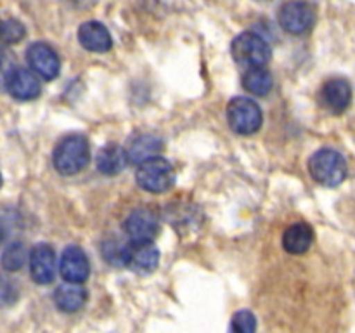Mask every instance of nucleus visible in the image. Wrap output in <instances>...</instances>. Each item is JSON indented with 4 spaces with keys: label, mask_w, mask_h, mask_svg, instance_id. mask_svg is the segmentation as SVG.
<instances>
[{
    "label": "nucleus",
    "mask_w": 355,
    "mask_h": 333,
    "mask_svg": "<svg viewBox=\"0 0 355 333\" xmlns=\"http://www.w3.org/2000/svg\"><path fill=\"white\" fill-rule=\"evenodd\" d=\"M90 160V146L87 137L80 134L61 139L54 148L52 162L62 176H75L87 166Z\"/></svg>",
    "instance_id": "f257e3e1"
},
{
    "label": "nucleus",
    "mask_w": 355,
    "mask_h": 333,
    "mask_svg": "<svg viewBox=\"0 0 355 333\" xmlns=\"http://www.w3.org/2000/svg\"><path fill=\"white\" fill-rule=\"evenodd\" d=\"M309 172L319 184L328 187L340 186L347 177V162L335 149H319L309 160Z\"/></svg>",
    "instance_id": "f03ea898"
},
{
    "label": "nucleus",
    "mask_w": 355,
    "mask_h": 333,
    "mask_svg": "<svg viewBox=\"0 0 355 333\" xmlns=\"http://www.w3.org/2000/svg\"><path fill=\"white\" fill-rule=\"evenodd\" d=\"M231 49L236 62L246 66L248 69L266 66L270 61V56H272L269 44L260 35L252 33V31H245V33L238 35L232 40Z\"/></svg>",
    "instance_id": "7ed1b4c3"
},
{
    "label": "nucleus",
    "mask_w": 355,
    "mask_h": 333,
    "mask_svg": "<svg viewBox=\"0 0 355 333\" xmlns=\"http://www.w3.org/2000/svg\"><path fill=\"white\" fill-rule=\"evenodd\" d=\"M135 179H137L139 187L149 193H163L168 191L175 182V172L170 162L165 158H155L148 160V162L141 163L135 172Z\"/></svg>",
    "instance_id": "20e7f679"
},
{
    "label": "nucleus",
    "mask_w": 355,
    "mask_h": 333,
    "mask_svg": "<svg viewBox=\"0 0 355 333\" xmlns=\"http://www.w3.org/2000/svg\"><path fill=\"white\" fill-rule=\"evenodd\" d=\"M227 121L236 134H255L262 125V110L250 97H234L227 106Z\"/></svg>",
    "instance_id": "39448f33"
},
{
    "label": "nucleus",
    "mask_w": 355,
    "mask_h": 333,
    "mask_svg": "<svg viewBox=\"0 0 355 333\" xmlns=\"http://www.w3.org/2000/svg\"><path fill=\"white\" fill-rule=\"evenodd\" d=\"M123 228L134 245H148L158 234L159 219L149 208H135L127 217Z\"/></svg>",
    "instance_id": "423d86ee"
},
{
    "label": "nucleus",
    "mask_w": 355,
    "mask_h": 333,
    "mask_svg": "<svg viewBox=\"0 0 355 333\" xmlns=\"http://www.w3.org/2000/svg\"><path fill=\"white\" fill-rule=\"evenodd\" d=\"M3 87L7 92L19 101H31L40 96V80L30 69L21 66H10L3 71Z\"/></svg>",
    "instance_id": "0eeeda50"
},
{
    "label": "nucleus",
    "mask_w": 355,
    "mask_h": 333,
    "mask_svg": "<svg viewBox=\"0 0 355 333\" xmlns=\"http://www.w3.org/2000/svg\"><path fill=\"white\" fill-rule=\"evenodd\" d=\"M315 12L311 3L304 0H293L281 7L279 24L281 28L293 35H302L314 26Z\"/></svg>",
    "instance_id": "6e6552de"
},
{
    "label": "nucleus",
    "mask_w": 355,
    "mask_h": 333,
    "mask_svg": "<svg viewBox=\"0 0 355 333\" xmlns=\"http://www.w3.org/2000/svg\"><path fill=\"white\" fill-rule=\"evenodd\" d=\"M26 59L30 68L42 78L54 80L59 75L61 62L58 52L45 42H33L26 49Z\"/></svg>",
    "instance_id": "1a4fd4ad"
},
{
    "label": "nucleus",
    "mask_w": 355,
    "mask_h": 333,
    "mask_svg": "<svg viewBox=\"0 0 355 333\" xmlns=\"http://www.w3.org/2000/svg\"><path fill=\"white\" fill-rule=\"evenodd\" d=\"M319 101L331 113H343L352 103V87L345 78H331L324 82L319 92Z\"/></svg>",
    "instance_id": "9d476101"
},
{
    "label": "nucleus",
    "mask_w": 355,
    "mask_h": 333,
    "mask_svg": "<svg viewBox=\"0 0 355 333\" xmlns=\"http://www.w3.org/2000/svg\"><path fill=\"white\" fill-rule=\"evenodd\" d=\"M30 274L35 283L49 284L55 276V253L47 243H38L30 252Z\"/></svg>",
    "instance_id": "9b49d317"
},
{
    "label": "nucleus",
    "mask_w": 355,
    "mask_h": 333,
    "mask_svg": "<svg viewBox=\"0 0 355 333\" xmlns=\"http://www.w3.org/2000/svg\"><path fill=\"white\" fill-rule=\"evenodd\" d=\"M61 276L69 283H83L89 278L90 266L89 259L80 246H66L59 264Z\"/></svg>",
    "instance_id": "f8f14e48"
},
{
    "label": "nucleus",
    "mask_w": 355,
    "mask_h": 333,
    "mask_svg": "<svg viewBox=\"0 0 355 333\" xmlns=\"http://www.w3.org/2000/svg\"><path fill=\"white\" fill-rule=\"evenodd\" d=\"M78 40L82 47L90 52H107L113 45L107 28L97 21H87L78 28Z\"/></svg>",
    "instance_id": "ddd939ff"
},
{
    "label": "nucleus",
    "mask_w": 355,
    "mask_h": 333,
    "mask_svg": "<svg viewBox=\"0 0 355 333\" xmlns=\"http://www.w3.org/2000/svg\"><path fill=\"white\" fill-rule=\"evenodd\" d=\"M163 141L153 134H139L137 137L132 139L127 146V156L128 162L141 165V163L148 162V160L155 158L162 153Z\"/></svg>",
    "instance_id": "4468645a"
},
{
    "label": "nucleus",
    "mask_w": 355,
    "mask_h": 333,
    "mask_svg": "<svg viewBox=\"0 0 355 333\" xmlns=\"http://www.w3.org/2000/svg\"><path fill=\"white\" fill-rule=\"evenodd\" d=\"M128 162L127 149L118 144H106L99 149L96 156V165L99 172L104 176H116L125 169V163Z\"/></svg>",
    "instance_id": "2eb2a0df"
},
{
    "label": "nucleus",
    "mask_w": 355,
    "mask_h": 333,
    "mask_svg": "<svg viewBox=\"0 0 355 333\" xmlns=\"http://www.w3.org/2000/svg\"><path fill=\"white\" fill-rule=\"evenodd\" d=\"M312 241H314V231L305 222L291 224L283 234L284 250L290 253H295V255H300V253L307 252L311 248Z\"/></svg>",
    "instance_id": "dca6fc26"
},
{
    "label": "nucleus",
    "mask_w": 355,
    "mask_h": 333,
    "mask_svg": "<svg viewBox=\"0 0 355 333\" xmlns=\"http://www.w3.org/2000/svg\"><path fill=\"white\" fill-rule=\"evenodd\" d=\"M78 284L80 283H69V281H66L64 284L55 288L54 302L58 305V309H61L62 312H76L85 304L87 291L82 287H78Z\"/></svg>",
    "instance_id": "f3484780"
},
{
    "label": "nucleus",
    "mask_w": 355,
    "mask_h": 333,
    "mask_svg": "<svg viewBox=\"0 0 355 333\" xmlns=\"http://www.w3.org/2000/svg\"><path fill=\"white\" fill-rule=\"evenodd\" d=\"M159 262V252L148 243V245H134L130 253V262L128 266L139 273H151L156 269Z\"/></svg>",
    "instance_id": "a211bd4d"
},
{
    "label": "nucleus",
    "mask_w": 355,
    "mask_h": 333,
    "mask_svg": "<svg viewBox=\"0 0 355 333\" xmlns=\"http://www.w3.org/2000/svg\"><path fill=\"white\" fill-rule=\"evenodd\" d=\"M243 87L253 96H267L274 87V78L263 66L250 68L243 76Z\"/></svg>",
    "instance_id": "6ab92c4d"
},
{
    "label": "nucleus",
    "mask_w": 355,
    "mask_h": 333,
    "mask_svg": "<svg viewBox=\"0 0 355 333\" xmlns=\"http://www.w3.org/2000/svg\"><path fill=\"white\" fill-rule=\"evenodd\" d=\"M134 243H125L121 239L111 238L101 245V252L106 262L113 264V266H128L130 262V253Z\"/></svg>",
    "instance_id": "aec40b11"
},
{
    "label": "nucleus",
    "mask_w": 355,
    "mask_h": 333,
    "mask_svg": "<svg viewBox=\"0 0 355 333\" xmlns=\"http://www.w3.org/2000/svg\"><path fill=\"white\" fill-rule=\"evenodd\" d=\"M28 250L24 243L12 241L3 248L2 252V267L6 271H19L26 264Z\"/></svg>",
    "instance_id": "412c9836"
},
{
    "label": "nucleus",
    "mask_w": 355,
    "mask_h": 333,
    "mask_svg": "<svg viewBox=\"0 0 355 333\" xmlns=\"http://www.w3.org/2000/svg\"><path fill=\"white\" fill-rule=\"evenodd\" d=\"M231 328L238 333H253L257 330V319L253 312L239 311L232 318Z\"/></svg>",
    "instance_id": "4be33fe9"
},
{
    "label": "nucleus",
    "mask_w": 355,
    "mask_h": 333,
    "mask_svg": "<svg viewBox=\"0 0 355 333\" xmlns=\"http://www.w3.org/2000/svg\"><path fill=\"white\" fill-rule=\"evenodd\" d=\"M24 35H26V30H24V26L19 23V21L16 19L3 21L2 24L3 44H17Z\"/></svg>",
    "instance_id": "5701e85b"
}]
</instances>
